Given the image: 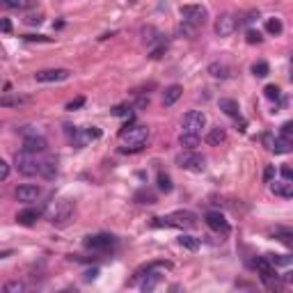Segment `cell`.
<instances>
[{"mask_svg": "<svg viewBox=\"0 0 293 293\" xmlns=\"http://www.w3.org/2000/svg\"><path fill=\"white\" fill-rule=\"evenodd\" d=\"M236 28H238V21H236V16H232V14H220V16L216 18V35L218 37H232L234 32H236Z\"/></svg>", "mask_w": 293, "mask_h": 293, "instance_id": "cell-10", "label": "cell"}, {"mask_svg": "<svg viewBox=\"0 0 293 293\" xmlns=\"http://www.w3.org/2000/svg\"><path fill=\"white\" fill-rule=\"evenodd\" d=\"M101 138V128H96V126H90V128H76V133L71 135V144L73 147H85V144H90L92 140H99Z\"/></svg>", "mask_w": 293, "mask_h": 293, "instance_id": "cell-9", "label": "cell"}, {"mask_svg": "<svg viewBox=\"0 0 293 293\" xmlns=\"http://www.w3.org/2000/svg\"><path fill=\"white\" fill-rule=\"evenodd\" d=\"M39 216H42V213H39L37 209H25V211H21V213L16 216V220L21 222V225H32V222L39 220Z\"/></svg>", "mask_w": 293, "mask_h": 293, "instance_id": "cell-23", "label": "cell"}, {"mask_svg": "<svg viewBox=\"0 0 293 293\" xmlns=\"http://www.w3.org/2000/svg\"><path fill=\"white\" fill-rule=\"evenodd\" d=\"M144 149V144H124L121 147V154H138V151H142Z\"/></svg>", "mask_w": 293, "mask_h": 293, "instance_id": "cell-39", "label": "cell"}, {"mask_svg": "<svg viewBox=\"0 0 293 293\" xmlns=\"http://www.w3.org/2000/svg\"><path fill=\"white\" fill-rule=\"evenodd\" d=\"M220 110L234 119H238L240 117V110H238V103L234 101V99H220Z\"/></svg>", "mask_w": 293, "mask_h": 293, "instance_id": "cell-20", "label": "cell"}, {"mask_svg": "<svg viewBox=\"0 0 293 293\" xmlns=\"http://www.w3.org/2000/svg\"><path fill=\"white\" fill-rule=\"evenodd\" d=\"M9 30H12V23L7 18H2V32H9Z\"/></svg>", "mask_w": 293, "mask_h": 293, "instance_id": "cell-51", "label": "cell"}, {"mask_svg": "<svg viewBox=\"0 0 293 293\" xmlns=\"http://www.w3.org/2000/svg\"><path fill=\"white\" fill-rule=\"evenodd\" d=\"M154 227H179V229H192L197 227V218L190 211H174L165 218H154Z\"/></svg>", "mask_w": 293, "mask_h": 293, "instance_id": "cell-1", "label": "cell"}, {"mask_svg": "<svg viewBox=\"0 0 293 293\" xmlns=\"http://www.w3.org/2000/svg\"><path fill=\"white\" fill-rule=\"evenodd\" d=\"M158 188H161L163 192H172V188H174V185H172V179H170L165 172L158 174Z\"/></svg>", "mask_w": 293, "mask_h": 293, "instance_id": "cell-31", "label": "cell"}, {"mask_svg": "<svg viewBox=\"0 0 293 293\" xmlns=\"http://www.w3.org/2000/svg\"><path fill=\"white\" fill-rule=\"evenodd\" d=\"M257 18H259V12H257V9H252V12L243 14V16L236 18V21H238V28H240V25H252L254 21H257Z\"/></svg>", "mask_w": 293, "mask_h": 293, "instance_id": "cell-33", "label": "cell"}, {"mask_svg": "<svg viewBox=\"0 0 293 293\" xmlns=\"http://www.w3.org/2000/svg\"><path fill=\"white\" fill-rule=\"evenodd\" d=\"M176 165L188 172H204L206 170V158L202 154H197L195 149H185L183 154L176 156Z\"/></svg>", "mask_w": 293, "mask_h": 293, "instance_id": "cell-3", "label": "cell"}, {"mask_svg": "<svg viewBox=\"0 0 293 293\" xmlns=\"http://www.w3.org/2000/svg\"><path fill=\"white\" fill-rule=\"evenodd\" d=\"M181 16H183L185 23H192V25H197V28H202L206 23V18H209V12L202 5H183L181 7Z\"/></svg>", "mask_w": 293, "mask_h": 293, "instance_id": "cell-6", "label": "cell"}, {"mask_svg": "<svg viewBox=\"0 0 293 293\" xmlns=\"http://www.w3.org/2000/svg\"><path fill=\"white\" fill-rule=\"evenodd\" d=\"M266 32H268V35H280L282 32V21L280 18H268V21H266Z\"/></svg>", "mask_w": 293, "mask_h": 293, "instance_id": "cell-30", "label": "cell"}, {"mask_svg": "<svg viewBox=\"0 0 293 293\" xmlns=\"http://www.w3.org/2000/svg\"><path fill=\"white\" fill-rule=\"evenodd\" d=\"M83 106H85V99H83V96H78V99H73V101L66 106V110H71V113H73V110L83 108Z\"/></svg>", "mask_w": 293, "mask_h": 293, "instance_id": "cell-42", "label": "cell"}, {"mask_svg": "<svg viewBox=\"0 0 293 293\" xmlns=\"http://www.w3.org/2000/svg\"><path fill=\"white\" fill-rule=\"evenodd\" d=\"M273 179H275V168H273V165H268V168L263 170V181H266V183H270Z\"/></svg>", "mask_w": 293, "mask_h": 293, "instance_id": "cell-43", "label": "cell"}, {"mask_svg": "<svg viewBox=\"0 0 293 293\" xmlns=\"http://www.w3.org/2000/svg\"><path fill=\"white\" fill-rule=\"evenodd\" d=\"M270 190L275 192L277 197L293 199V181H282V183H270Z\"/></svg>", "mask_w": 293, "mask_h": 293, "instance_id": "cell-18", "label": "cell"}, {"mask_svg": "<svg viewBox=\"0 0 293 293\" xmlns=\"http://www.w3.org/2000/svg\"><path fill=\"white\" fill-rule=\"evenodd\" d=\"M135 202L138 204H156V195L151 190H140V192H135Z\"/></svg>", "mask_w": 293, "mask_h": 293, "instance_id": "cell-28", "label": "cell"}, {"mask_svg": "<svg viewBox=\"0 0 293 293\" xmlns=\"http://www.w3.org/2000/svg\"><path fill=\"white\" fill-rule=\"evenodd\" d=\"M252 73L257 78H266L270 73V66H268V62H257V64L252 66Z\"/></svg>", "mask_w": 293, "mask_h": 293, "instance_id": "cell-32", "label": "cell"}, {"mask_svg": "<svg viewBox=\"0 0 293 293\" xmlns=\"http://www.w3.org/2000/svg\"><path fill=\"white\" fill-rule=\"evenodd\" d=\"M245 39H247V44H261L263 37H261V32H259V30H252V28H250L247 35H245Z\"/></svg>", "mask_w": 293, "mask_h": 293, "instance_id": "cell-37", "label": "cell"}, {"mask_svg": "<svg viewBox=\"0 0 293 293\" xmlns=\"http://www.w3.org/2000/svg\"><path fill=\"white\" fill-rule=\"evenodd\" d=\"M179 144L183 147V149H195V147H199V135H197V133L183 131L179 135Z\"/></svg>", "mask_w": 293, "mask_h": 293, "instance_id": "cell-21", "label": "cell"}, {"mask_svg": "<svg viewBox=\"0 0 293 293\" xmlns=\"http://www.w3.org/2000/svg\"><path fill=\"white\" fill-rule=\"evenodd\" d=\"M209 73L213 78H220V80H225V78H229V66L222 64V62H213V64H209Z\"/></svg>", "mask_w": 293, "mask_h": 293, "instance_id": "cell-24", "label": "cell"}, {"mask_svg": "<svg viewBox=\"0 0 293 293\" xmlns=\"http://www.w3.org/2000/svg\"><path fill=\"white\" fill-rule=\"evenodd\" d=\"M85 275H87V280H94V277L99 275V268H92V270H87Z\"/></svg>", "mask_w": 293, "mask_h": 293, "instance_id": "cell-50", "label": "cell"}, {"mask_svg": "<svg viewBox=\"0 0 293 293\" xmlns=\"http://www.w3.org/2000/svg\"><path fill=\"white\" fill-rule=\"evenodd\" d=\"M280 240H282V243H284V245L289 247V250H293V234L282 232V234H280Z\"/></svg>", "mask_w": 293, "mask_h": 293, "instance_id": "cell-40", "label": "cell"}, {"mask_svg": "<svg viewBox=\"0 0 293 293\" xmlns=\"http://www.w3.org/2000/svg\"><path fill=\"white\" fill-rule=\"evenodd\" d=\"M142 35H144V42L149 44V46H151V44H156V42H158V37H161L156 30H151V28H147V30L142 32Z\"/></svg>", "mask_w": 293, "mask_h": 293, "instance_id": "cell-38", "label": "cell"}, {"mask_svg": "<svg viewBox=\"0 0 293 293\" xmlns=\"http://www.w3.org/2000/svg\"><path fill=\"white\" fill-rule=\"evenodd\" d=\"M282 280L289 282V284H293V270H291V273H287V275H282Z\"/></svg>", "mask_w": 293, "mask_h": 293, "instance_id": "cell-52", "label": "cell"}, {"mask_svg": "<svg viewBox=\"0 0 293 293\" xmlns=\"http://www.w3.org/2000/svg\"><path fill=\"white\" fill-rule=\"evenodd\" d=\"M85 247L94 252H108L115 247V236L110 234H94V236H87L85 238Z\"/></svg>", "mask_w": 293, "mask_h": 293, "instance_id": "cell-7", "label": "cell"}, {"mask_svg": "<svg viewBox=\"0 0 293 293\" xmlns=\"http://www.w3.org/2000/svg\"><path fill=\"white\" fill-rule=\"evenodd\" d=\"M42 21H44V16H39V14H37V16L32 14V16H28V18H25V23H30V25H39Z\"/></svg>", "mask_w": 293, "mask_h": 293, "instance_id": "cell-48", "label": "cell"}, {"mask_svg": "<svg viewBox=\"0 0 293 293\" xmlns=\"http://www.w3.org/2000/svg\"><path fill=\"white\" fill-rule=\"evenodd\" d=\"M0 5L7 7V9H30L35 7V0H0Z\"/></svg>", "mask_w": 293, "mask_h": 293, "instance_id": "cell-22", "label": "cell"}, {"mask_svg": "<svg viewBox=\"0 0 293 293\" xmlns=\"http://www.w3.org/2000/svg\"><path fill=\"white\" fill-rule=\"evenodd\" d=\"M128 113V108H126V106H117V108L113 110V115H117V117H119V115H126Z\"/></svg>", "mask_w": 293, "mask_h": 293, "instance_id": "cell-49", "label": "cell"}, {"mask_svg": "<svg viewBox=\"0 0 293 293\" xmlns=\"http://www.w3.org/2000/svg\"><path fill=\"white\" fill-rule=\"evenodd\" d=\"M227 140V133H225V128H211L209 133H206V144H211V147H220L222 142Z\"/></svg>", "mask_w": 293, "mask_h": 293, "instance_id": "cell-19", "label": "cell"}, {"mask_svg": "<svg viewBox=\"0 0 293 293\" xmlns=\"http://www.w3.org/2000/svg\"><path fill=\"white\" fill-rule=\"evenodd\" d=\"M71 213H73V204L69 199H53L46 209V218L53 225H64L71 218Z\"/></svg>", "mask_w": 293, "mask_h": 293, "instance_id": "cell-2", "label": "cell"}, {"mask_svg": "<svg viewBox=\"0 0 293 293\" xmlns=\"http://www.w3.org/2000/svg\"><path fill=\"white\" fill-rule=\"evenodd\" d=\"M254 268L261 273V277H263V275H273V273H275V268H273V261H270L268 257L257 259V261H254Z\"/></svg>", "mask_w": 293, "mask_h": 293, "instance_id": "cell-25", "label": "cell"}, {"mask_svg": "<svg viewBox=\"0 0 293 293\" xmlns=\"http://www.w3.org/2000/svg\"><path fill=\"white\" fill-rule=\"evenodd\" d=\"M206 126V115L202 110H190V113H185L183 117V131L188 133H202V128Z\"/></svg>", "mask_w": 293, "mask_h": 293, "instance_id": "cell-8", "label": "cell"}, {"mask_svg": "<svg viewBox=\"0 0 293 293\" xmlns=\"http://www.w3.org/2000/svg\"><path fill=\"white\" fill-rule=\"evenodd\" d=\"M23 39L25 42H44V44L51 42V37H44V35H25Z\"/></svg>", "mask_w": 293, "mask_h": 293, "instance_id": "cell-41", "label": "cell"}, {"mask_svg": "<svg viewBox=\"0 0 293 293\" xmlns=\"http://www.w3.org/2000/svg\"><path fill=\"white\" fill-rule=\"evenodd\" d=\"M179 35H183V37H195L197 35V25H192V23H181L179 25Z\"/></svg>", "mask_w": 293, "mask_h": 293, "instance_id": "cell-35", "label": "cell"}, {"mask_svg": "<svg viewBox=\"0 0 293 293\" xmlns=\"http://www.w3.org/2000/svg\"><path fill=\"white\" fill-rule=\"evenodd\" d=\"M69 78V69H44V71L35 73L37 83H60Z\"/></svg>", "mask_w": 293, "mask_h": 293, "instance_id": "cell-11", "label": "cell"}, {"mask_svg": "<svg viewBox=\"0 0 293 293\" xmlns=\"http://www.w3.org/2000/svg\"><path fill=\"white\" fill-rule=\"evenodd\" d=\"M39 174H42L44 179L53 181L58 176V161L55 158H46V161L39 163Z\"/></svg>", "mask_w": 293, "mask_h": 293, "instance_id": "cell-15", "label": "cell"}, {"mask_svg": "<svg viewBox=\"0 0 293 293\" xmlns=\"http://www.w3.org/2000/svg\"><path fill=\"white\" fill-rule=\"evenodd\" d=\"M181 94H183V87H181V85H170L168 90H165V94H163V106H165V108L174 106V103L181 99Z\"/></svg>", "mask_w": 293, "mask_h": 293, "instance_id": "cell-16", "label": "cell"}, {"mask_svg": "<svg viewBox=\"0 0 293 293\" xmlns=\"http://www.w3.org/2000/svg\"><path fill=\"white\" fill-rule=\"evenodd\" d=\"M121 140L126 144H147V138H149V128L147 126H128L126 124L124 128L119 131Z\"/></svg>", "mask_w": 293, "mask_h": 293, "instance_id": "cell-5", "label": "cell"}, {"mask_svg": "<svg viewBox=\"0 0 293 293\" xmlns=\"http://www.w3.org/2000/svg\"><path fill=\"white\" fill-rule=\"evenodd\" d=\"M261 280H263V284H266L270 291H280V289L284 287V280H282V277H277V273H273V275H263Z\"/></svg>", "mask_w": 293, "mask_h": 293, "instance_id": "cell-26", "label": "cell"}, {"mask_svg": "<svg viewBox=\"0 0 293 293\" xmlns=\"http://www.w3.org/2000/svg\"><path fill=\"white\" fill-rule=\"evenodd\" d=\"M7 176H9V165L5 161H0V179L7 181Z\"/></svg>", "mask_w": 293, "mask_h": 293, "instance_id": "cell-45", "label": "cell"}, {"mask_svg": "<svg viewBox=\"0 0 293 293\" xmlns=\"http://www.w3.org/2000/svg\"><path fill=\"white\" fill-rule=\"evenodd\" d=\"M282 135H287V138H293V121H287V124L282 126Z\"/></svg>", "mask_w": 293, "mask_h": 293, "instance_id": "cell-46", "label": "cell"}, {"mask_svg": "<svg viewBox=\"0 0 293 293\" xmlns=\"http://www.w3.org/2000/svg\"><path fill=\"white\" fill-rule=\"evenodd\" d=\"M270 149L275 154H291L293 151V138H287V135H280V138L273 140V147Z\"/></svg>", "mask_w": 293, "mask_h": 293, "instance_id": "cell-17", "label": "cell"}, {"mask_svg": "<svg viewBox=\"0 0 293 293\" xmlns=\"http://www.w3.org/2000/svg\"><path fill=\"white\" fill-rule=\"evenodd\" d=\"M206 225H209L213 232H222V234H227L229 232V222L225 220V216L222 213H216V211H211V213H206Z\"/></svg>", "mask_w": 293, "mask_h": 293, "instance_id": "cell-14", "label": "cell"}, {"mask_svg": "<svg viewBox=\"0 0 293 293\" xmlns=\"http://www.w3.org/2000/svg\"><path fill=\"white\" fill-rule=\"evenodd\" d=\"M179 245L185 247V250H190V252H197L199 250V240L195 238V236H188V234H183L179 238Z\"/></svg>", "mask_w": 293, "mask_h": 293, "instance_id": "cell-27", "label": "cell"}, {"mask_svg": "<svg viewBox=\"0 0 293 293\" xmlns=\"http://www.w3.org/2000/svg\"><path fill=\"white\" fill-rule=\"evenodd\" d=\"M280 174L284 181H293V168H289V165H284V168L280 170Z\"/></svg>", "mask_w": 293, "mask_h": 293, "instance_id": "cell-44", "label": "cell"}, {"mask_svg": "<svg viewBox=\"0 0 293 293\" xmlns=\"http://www.w3.org/2000/svg\"><path fill=\"white\" fill-rule=\"evenodd\" d=\"M23 101H25V99H7V96H5V99H2L0 103H2V106L7 108V106H18V103H23Z\"/></svg>", "mask_w": 293, "mask_h": 293, "instance_id": "cell-47", "label": "cell"}, {"mask_svg": "<svg viewBox=\"0 0 293 293\" xmlns=\"http://www.w3.org/2000/svg\"><path fill=\"white\" fill-rule=\"evenodd\" d=\"M165 51H168V42H158V46H154L151 48V53H149V58L151 60H158V58H163V53H165Z\"/></svg>", "mask_w": 293, "mask_h": 293, "instance_id": "cell-34", "label": "cell"}, {"mask_svg": "<svg viewBox=\"0 0 293 293\" xmlns=\"http://www.w3.org/2000/svg\"><path fill=\"white\" fill-rule=\"evenodd\" d=\"M14 195H16L18 202L30 204V202H37V199L42 197V188H39V185H32V183H25V185H18Z\"/></svg>", "mask_w": 293, "mask_h": 293, "instance_id": "cell-12", "label": "cell"}, {"mask_svg": "<svg viewBox=\"0 0 293 293\" xmlns=\"http://www.w3.org/2000/svg\"><path fill=\"white\" fill-rule=\"evenodd\" d=\"M2 291H5V293H25V284H23V282H18V280L7 282L5 287H2Z\"/></svg>", "mask_w": 293, "mask_h": 293, "instance_id": "cell-29", "label": "cell"}, {"mask_svg": "<svg viewBox=\"0 0 293 293\" xmlns=\"http://www.w3.org/2000/svg\"><path fill=\"white\" fill-rule=\"evenodd\" d=\"M32 156L35 154H30V151H25V149L14 156V168L23 174V176H35V174H39V163H37Z\"/></svg>", "mask_w": 293, "mask_h": 293, "instance_id": "cell-4", "label": "cell"}, {"mask_svg": "<svg viewBox=\"0 0 293 293\" xmlns=\"http://www.w3.org/2000/svg\"><path fill=\"white\" fill-rule=\"evenodd\" d=\"M266 96H268L270 101H277V99H280V87H277V85H266Z\"/></svg>", "mask_w": 293, "mask_h": 293, "instance_id": "cell-36", "label": "cell"}, {"mask_svg": "<svg viewBox=\"0 0 293 293\" xmlns=\"http://www.w3.org/2000/svg\"><path fill=\"white\" fill-rule=\"evenodd\" d=\"M23 149L30 151V154H44V151L48 149V142H46V138H42V135L32 133V135H25Z\"/></svg>", "mask_w": 293, "mask_h": 293, "instance_id": "cell-13", "label": "cell"}]
</instances>
